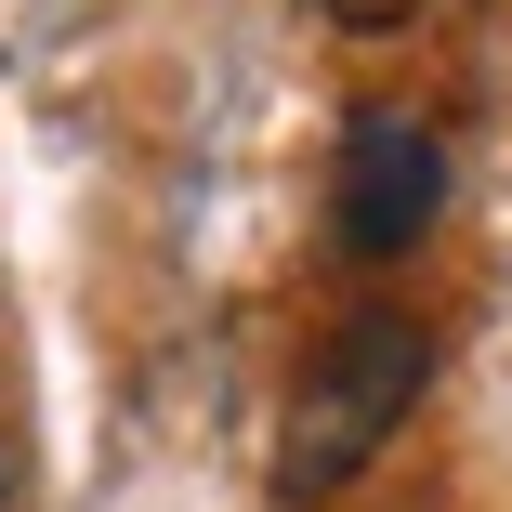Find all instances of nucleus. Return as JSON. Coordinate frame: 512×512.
I'll use <instances>...</instances> for the list:
<instances>
[{
	"label": "nucleus",
	"mask_w": 512,
	"mask_h": 512,
	"mask_svg": "<svg viewBox=\"0 0 512 512\" xmlns=\"http://www.w3.org/2000/svg\"><path fill=\"white\" fill-rule=\"evenodd\" d=\"M329 197H342L329 224H342L355 263L421 250L434 211H447V132L407 119V106H355V119H342V158H329Z\"/></svg>",
	"instance_id": "nucleus-2"
},
{
	"label": "nucleus",
	"mask_w": 512,
	"mask_h": 512,
	"mask_svg": "<svg viewBox=\"0 0 512 512\" xmlns=\"http://www.w3.org/2000/svg\"><path fill=\"white\" fill-rule=\"evenodd\" d=\"M329 14H342V27H407L421 0H329Z\"/></svg>",
	"instance_id": "nucleus-3"
},
{
	"label": "nucleus",
	"mask_w": 512,
	"mask_h": 512,
	"mask_svg": "<svg viewBox=\"0 0 512 512\" xmlns=\"http://www.w3.org/2000/svg\"><path fill=\"white\" fill-rule=\"evenodd\" d=\"M421 381H434V329H421V316H394V302L342 316L316 355H302L289 407H276V486H289V499L355 486V473H368V460L407 434Z\"/></svg>",
	"instance_id": "nucleus-1"
}]
</instances>
